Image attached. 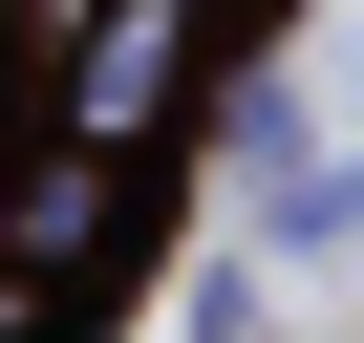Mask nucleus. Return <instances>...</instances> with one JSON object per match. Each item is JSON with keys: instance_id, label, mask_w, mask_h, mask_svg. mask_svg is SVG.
<instances>
[{"instance_id": "nucleus-1", "label": "nucleus", "mask_w": 364, "mask_h": 343, "mask_svg": "<svg viewBox=\"0 0 364 343\" xmlns=\"http://www.w3.org/2000/svg\"><path fill=\"white\" fill-rule=\"evenodd\" d=\"M22 22H43V86H65L86 150H150L215 65V0H22Z\"/></svg>"}, {"instance_id": "nucleus-2", "label": "nucleus", "mask_w": 364, "mask_h": 343, "mask_svg": "<svg viewBox=\"0 0 364 343\" xmlns=\"http://www.w3.org/2000/svg\"><path fill=\"white\" fill-rule=\"evenodd\" d=\"M107 236H129V172H107L86 129H65V150L22 172V194H0V279H86Z\"/></svg>"}]
</instances>
